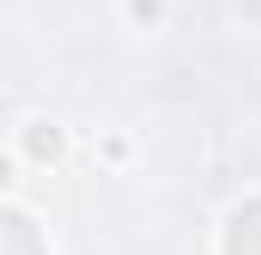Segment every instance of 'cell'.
<instances>
[{
  "label": "cell",
  "mask_w": 261,
  "mask_h": 255,
  "mask_svg": "<svg viewBox=\"0 0 261 255\" xmlns=\"http://www.w3.org/2000/svg\"><path fill=\"white\" fill-rule=\"evenodd\" d=\"M128 12L134 18H158V0H128Z\"/></svg>",
  "instance_id": "cell-2"
},
{
  "label": "cell",
  "mask_w": 261,
  "mask_h": 255,
  "mask_svg": "<svg viewBox=\"0 0 261 255\" xmlns=\"http://www.w3.org/2000/svg\"><path fill=\"white\" fill-rule=\"evenodd\" d=\"M24 146H31V158H61V128L55 122H24Z\"/></svg>",
  "instance_id": "cell-1"
}]
</instances>
